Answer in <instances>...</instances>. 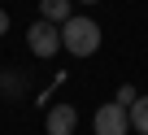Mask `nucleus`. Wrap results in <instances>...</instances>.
I'll return each mask as SVG.
<instances>
[{
	"label": "nucleus",
	"mask_w": 148,
	"mask_h": 135,
	"mask_svg": "<svg viewBox=\"0 0 148 135\" xmlns=\"http://www.w3.org/2000/svg\"><path fill=\"white\" fill-rule=\"evenodd\" d=\"M61 48L74 57H92L100 48V26L92 18H65L61 22Z\"/></svg>",
	"instance_id": "f257e3e1"
},
{
	"label": "nucleus",
	"mask_w": 148,
	"mask_h": 135,
	"mask_svg": "<svg viewBox=\"0 0 148 135\" xmlns=\"http://www.w3.org/2000/svg\"><path fill=\"white\" fill-rule=\"evenodd\" d=\"M26 48H31L35 57H57V52H61V26L35 18V22L26 26Z\"/></svg>",
	"instance_id": "f03ea898"
},
{
	"label": "nucleus",
	"mask_w": 148,
	"mask_h": 135,
	"mask_svg": "<svg viewBox=\"0 0 148 135\" xmlns=\"http://www.w3.org/2000/svg\"><path fill=\"white\" fill-rule=\"evenodd\" d=\"M92 126H96V135H126V131H131V109L118 105V100H109V105L96 109Z\"/></svg>",
	"instance_id": "7ed1b4c3"
},
{
	"label": "nucleus",
	"mask_w": 148,
	"mask_h": 135,
	"mask_svg": "<svg viewBox=\"0 0 148 135\" xmlns=\"http://www.w3.org/2000/svg\"><path fill=\"white\" fill-rule=\"evenodd\" d=\"M74 126H79V109H74V105H52L48 118H44V131L48 135H74Z\"/></svg>",
	"instance_id": "20e7f679"
},
{
	"label": "nucleus",
	"mask_w": 148,
	"mask_h": 135,
	"mask_svg": "<svg viewBox=\"0 0 148 135\" xmlns=\"http://www.w3.org/2000/svg\"><path fill=\"white\" fill-rule=\"evenodd\" d=\"M39 18L61 26L65 18H74V0H39Z\"/></svg>",
	"instance_id": "39448f33"
},
{
	"label": "nucleus",
	"mask_w": 148,
	"mask_h": 135,
	"mask_svg": "<svg viewBox=\"0 0 148 135\" xmlns=\"http://www.w3.org/2000/svg\"><path fill=\"white\" fill-rule=\"evenodd\" d=\"M131 131L148 135V96H139V100L131 105Z\"/></svg>",
	"instance_id": "423d86ee"
},
{
	"label": "nucleus",
	"mask_w": 148,
	"mask_h": 135,
	"mask_svg": "<svg viewBox=\"0 0 148 135\" xmlns=\"http://www.w3.org/2000/svg\"><path fill=\"white\" fill-rule=\"evenodd\" d=\"M113 100H118V105H126V109H131V105H135V100H139V92H135V87H131V83H122V87H118V96H113Z\"/></svg>",
	"instance_id": "0eeeda50"
},
{
	"label": "nucleus",
	"mask_w": 148,
	"mask_h": 135,
	"mask_svg": "<svg viewBox=\"0 0 148 135\" xmlns=\"http://www.w3.org/2000/svg\"><path fill=\"white\" fill-rule=\"evenodd\" d=\"M5 31H9V13L0 9V35H5Z\"/></svg>",
	"instance_id": "6e6552de"
},
{
	"label": "nucleus",
	"mask_w": 148,
	"mask_h": 135,
	"mask_svg": "<svg viewBox=\"0 0 148 135\" xmlns=\"http://www.w3.org/2000/svg\"><path fill=\"white\" fill-rule=\"evenodd\" d=\"M79 5H96V0H79Z\"/></svg>",
	"instance_id": "1a4fd4ad"
},
{
	"label": "nucleus",
	"mask_w": 148,
	"mask_h": 135,
	"mask_svg": "<svg viewBox=\"0 0 148 135\" xmlns=\"http://www.w3.org/2000/svg\"><path fill=\"white\" fill-rule=\"evenodd\" d=\"M0 83H5V74H0Z\"/></svg>",
	"instance_id": "9d476101"
}]
</instances>
